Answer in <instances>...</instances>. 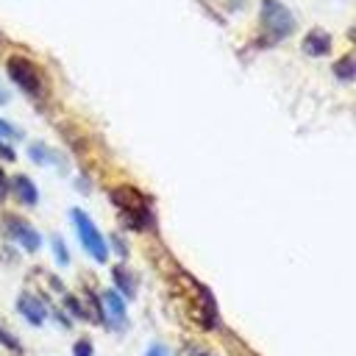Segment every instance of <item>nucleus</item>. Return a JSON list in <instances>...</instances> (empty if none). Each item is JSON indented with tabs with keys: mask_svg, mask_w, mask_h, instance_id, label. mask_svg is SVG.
Here are the masks:
<instances>
[{
	"mask_svg": "<svg viewBox=\"0 0 356 356\" xmlns=\"http://www.w3.org/2000/svg\"><path fill=\"white\" fill-rule=\"evenodd\" d=\"M145 356H170V350H167L161 342H156V345H150V348H147V353H145Z\"/></svg>",
	"mask_w": 356,
	"mask_h": 356,
	"instance_id": "obj_18",
	"label": "nucleus"
},
{
	"mask_svg": "<svg viewBox=\"0 0 356 356\" xmlns=\"http://www.w3.org/2000/svg\"><path fill=\"white\" fill-rule=\"evenodd\" d=\"M0 342H3V345H6L8 350H14V353H19V350H22V345L17 342V337H14L11 331H6L3 325H0Z\"/></svg>",
	"mask_w": 356,
	"mask_h": 356,
	"instance_id": "obj_14",
	"label": "nucleus"
},
{
	"mask_svg": "<svg viewBox=\"0 0 356 356\" xmlns=\"http://www.w3.org/2000/svg\"><path fill=\"white\" fill-rule=\"evenodd\" d=\"M14 156H17V153H14V150L0 139V159H3V161H14Z\"/></svg>",
	"mask_w": 356,
	"mask_h": 356,
	"instance_id": "obj_19",
	"label": "nucleus"
},
{
	"mask_svg": "<svg viewBox=\"0 0 356 356\" xmlns=\"http://www.w3.org/2000/svg\"><path fill=\"white\" fill-rule=\"evenodd\" d=\"M334 75L339 81H353L356 75V64H353V56H342L337 64H334Z\"/></svg>",
	"mask_w": 356,
	"mask_h": 356,
	"instance_id": "obj_12",
	"label": "nucleus"
},
{
	"mask_svg": "<svg viewBox=\"0 0 356 356\" xmlns=\"http://www.w3.org/2000/svg\"><path fill=\"white\" fill-rule=\"evenodd\" d=\"M64 303L72 309V314H75V317H81V320H89V317H86V309H83V306H81V303H78L72 295H64Z\"/></svg>",
	"mask_w": 356,
	"mask_h": 356,
	"instance_id": "obj_15",
	"label": "nucleus"
},
{
	"mask_svg": "<svg viewBox=\"0 0 356 356\" xmlns=\"http://www.w3.org/2000/svg\"><path fill=\"white\" fill-rule=\"evenodd\" d=\"M8 189H14V195H17V200H19L22 206H36V200H39L36 184H33L28 175H17V178L8 184Z\"/></svg>",
	"mask_w": 356,
	"mask_h": 356,
	"instance_id": "obj_8",
	"label": "nucleus"
},
{
	"mask_svg": "<svg viewBox=\"0 0 356 356\" xmlns=\"http://www.w3.org/2000/svg\"><path fill=\"white\" fill-rule=\"evenodd\" d=\"M17 136H19V131H17L11 122L0 120V139H17Z\"/></svg>",
	"mask_w": 356,
	"mask_h": 356,
	"instance_id": "obj_17",
	"label": "nucleus"
},
{
	"mask_svg": "<svg viewBox=\"0 0 356 356\" xmlns=\"http://www.w3.org/2000/svg\"><path fill=\"white\" fill-rule=\"evenodd\" d=\"M6 72H8V78H11L25 95H31V97H42V95H44L42 70H39L31 58H25V56H8Z\"/></svg>",
	"mask_w": 356,
	"mask_h": 356,
	"instance_id": "obj_3",
	"label": "nucleus"
},
{
	"mask_svg": "<svg viewBox=\"0 0 356 356\" xmlns=\"http://www.w3.org/2000/svg\"><path fill=\"white\" fill-rule=\"evenodd\" d=\"M8 195V175L3 172V167H0V200Z\"/></svg>",
	"mask_w": 356,
	"mask_h": 356,
	"instance_id": "obj_20",
	"label": "nucleus"
},
{
	"mask_svg": "<svg viewBox=\"0 0 356 356\" xmlns=\"http://www.w3.org/2000/svg\"><path fill=\"white\" fill-rule=\"evenodd\" d=\"M92 353H95V348H92L89 339H78L75 348H72V356H92Z\"/></svg>",
	"mask_w": 356,
	"mask_h": 356,
	"instance_id": "obj_16",
	"label": "nucleus"
},
{
	"mask_svg": "<svg viewBox=\"0 0 356 356\" xmlns=\"http://www.w3.org/2000/svg\"><path fill=\"white\" fill-rule=\"evenodd\" d=\"M111 278H114V286H117V292H120L122 298H134L136 281H134V273H131L128 267H122V264L111 267Z\"/></svg>",
	"mask_w": 356,
	"mask_h": 356,
	"instance_id": "obj_10",
	"label": "nucleus"
},
{
	"mask_svg": "<svg viewBox=\"0 0 356 356\" xmlns=\"http://www.w3.org/2000/svg\"><path fill=\"white\" fill-rule=\"evenodd\" d=\"M259 19H261L264 36L270 42H281V39H286L295 31L292 11L284 3H278V0H261L259 3Z\"/></svg>",
	"mask_w": 356,
	"mask_h": 356,
	"instance_id": "obj_2",
	"label": "nucleus"
},
{
	"mask_svg": "<svg viewBox=\"0 0 356 356\" xmlns=\"http://www.w3.org/2000/svg\"><path fill=\"white\" fill-rule=\"evenodd\" d=\"M70 217H72V225H75V231H78V239H81V245H83V250L95 259V261H106L108 259V245H106V239L100 236V231H97V225L89 220V214L86 211H81V209H72L70 211Z\"/></svg>",
	"mask_w": 356,
	"mask_h": 356,
	"instance_id": "obj_4",
	"label": "nucleus"
},
{
	"mask_svg": "<svg viewBox=\"0 0 356 356\" xmlns=\"http://www.w3.org/2000/svg\"><path fill=\"white\" fill-rule=\"evenodd\" d=\"M3 103H8V92H6L3 83H0V106H3Z\"/></svg>",
	"mask_w": 356,
	"mask_h": 356,
	"instance_id": "obj_21",
	"label": "nucleus"
},
{
	"mask_svg": "<svg viewBox=\"0 0 356 356\" xmlns=\"http://www.w3.org/2000/svg\"><path fill=\"white\" fill-rule=\"evenodd\" d=\"M100 323H106L111 331H125L128 312H125V298L117 289H106L100 295Z\"/></svg>",
	"mask_w": 356,
	"mask_h": 356,
	"instance_id": "obj_5",
	"label": "nucleus"
},
{
	"mask_svg": "<svg viewBox=\"0 0 356 356\" xmlns=\"http://www.w3.org/2000/svg\"><path fill=\"white\" fill-rule=\"evenodd\" d=\"M53 253H56V261H58V264H70V253H67L61 236H53Z\"/></svg>",
	"mask_w": 356,
	"mask_h": 356,
	"instance_id": "obj_13",
	"label": "nucleus"
},
{
	"mask_svg": "<svg viewBox=\"0 0 356 356\" xmlns=\"http://www.w3.org/2000/svg\"><path fill=\"white\" fill-rule=\"evenodd\" d=\"M328 50H331V36L325 31L314 28V31L306 33V39H303V53L306 56H325Z\"/></svg>",
	"mask_w": 356,
	"mask_h": 356,
	"instance_id": "obj_9",
	"label": "nucleus"
},
{
	"mask_svg": "<svg viewBox=\"0 0 356 356\" xmlns=\"http://www.w3.org/2000/svg\"><path fill=\"white\" fill-rule=\"evenodd\" d=\"M108 200L120 209V214H122L125 225H131L134 231H145V228H150V225H153L150 200H147L136 186H128V184L114 186V189L108 192Z\"/></svg>",
	"mask_w": 356,
	"mask_h": 356,
	"instance_id": "obj_1",
	"label": "nucleus"
},
{
	"mask_svg": "<svg viewBox=\"0 0 356 356\" xmlns=\"http://www.w3.org/2000/svg\"><path fill=\"white\" fill-rule=\"evenodd\" d=\"M6 231H8V236L22 248V250H28V253H33V250H39V245H42V236H39V231L31 225V222H25L22 217H14V214H8L6 217Z\"/></svg>",
	"mask_w": 356,
	"mask_h": 356,
	"instance_id": "obj_6",
	"label": "nucleus"
},
{
	"mask_svg": "<svg viewBox=\"0 0 356 356\" xmlns=\"http://www.w3.org/2000/svg\"><path fill=\"white\" fill-rule=\"evenodd\" d=\"M31 159L36 161V164H58L61 161V156L56 153V150H50V147H44V145H31Z\"/></svg>",
	"mask_w": 356,
	"mask_h": 356,
	"instance_id": "obj_11",
	"label": "nucleus"
},
{
	"mask_svg": "<svg viewBox=\"0 0 356 356\" xmlns=\"http://www.w3.org/2000/svg\"><path fill=\"white\" fill-rule=\"evenodd\" d=\"M17 309H19V314H22L31 325H42V323L47 320L44 303H42L36 295H31V292H22V295L17 298Z\"/></svg>",
	"mask_w": 356,
	"mask_h": 356,
	"instance_id": "obj_7",
	"label": "nucleus"
}]
</instances>
